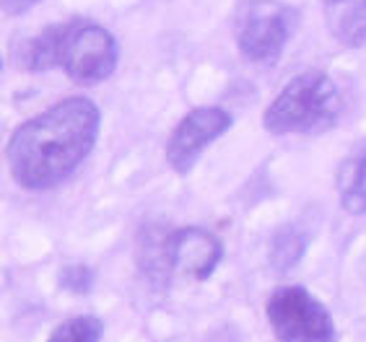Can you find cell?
I'll list each match as a JSON object with an SVG mask.
<instances>
[{
    "instance_id": "cell-11",
    "label": "cell",
    "mask_w": 366,
    "mask_h": 342,
    "mask_svg": "<svg viewBox=\"0 0 366 342\" xmlns=\"http://www.w3.org/2000/svg\"><path fill=\"white\" fill-rule=\"evenodd\" d=\"M304 251H307V233L294 228V226H286L273 236L270 262H273L275 270H289L302 259Z\"/></svg>"
},
{
    "instance_id": "cell-4",
    "label": "cell",
    "mask_w": 366,
    "mask_h": 342,
    "mask_svg": "<svg viewBox=\"0 0 366 342\" xmlns=\"http://www.w3.org/2000/svg\"><path fill=\"white\" fill-rule=\"evenodd\" d=\"M117 42L104 26L76 19L55 26V60L78 84L107 81L117 68Z\"/></svg>"
},
{
    "instance_id": "cell-13",
    "label": "cell",
    "mask_w": 366,
    "mask_h": 342,
    "mask_svg": "<svg viewBox=\"0 0 366 342\" xmlns=\"http://www.w3.org/2000/svg\"><path fill=\"white\" fill-rule=\"evenodd\" d=\"M60 286L71 293H89L94 286V275L89 267L84 265H71L65 267L63 275H60Z\"/></svg>"
},
{
    "instance_id": "cell-2",
    "label": "cell",
    "mask_w": 366,
    "mask_h": 342,
    "mask_svg": "<svg viewBox=\"0 0 366 342\" xmlns=\"http://www.w3.org/2000/svg\"><path fill=\"white\" fill-rule=\"evenodd\" d=\"M343 112L338 86L322 70H307L291 78L270 101L262 125L270 135H317L327 133Z\"/></svg>"
},
{
    "instance_id": "cell-6",
    "label": "cell",
    "mask_w": 366,
    "mask_h": 342,
    "mask_svg": "<svg viewBox=\"0 0 366 342\" xmlns=\"http://www.w3.org/2000/svg\"><path fill=\"white\" fill-rule=\"evenodd\" d=\"M232 127V114L221 106H197L187 112L167 140V161L177 174H190L197 159Z\"/></svg>"
},
{
    "instance_id": "cell-3",
    "label": "cell",
    "mask_w": 366,
    "mask_h": 342,
    "mask_svg": "<svg viewBox=\"0 0 366 342\" xmlns=\"http://www.w3.org/2000/svg\"><path fill=\"white\" fill-rule=\"evenodd\" d=\"M299 14L278 0H239L234 11V36L242 55L254 65H273L294 34Z\"/></svg>"
},
{
    "instance_id": "cell-9",
    "label": "cell",
    "mask_w": 366,
    "mask_h": 342,
    "mask_svg": "<svg viewBox=\"0 0 366 342\" xmlns=\"http://www.w3.org/2000/svg\"><path fill=\"white\" fill-rule=\"evenodd\" d=\"M338 195L351 216L366 213V143L353 148L338 169Z\"/></svg>"
},
{
    "instance_id": "cell-8",
    "label": "cell",
    "mask_w": 366,
    "mask_h": 342,
    "mask_svg": "<svg viewBox=\"0 0 366 342\" xmlns=\"http://www.w3.org/2000/svg\"><path fill=\"white\" fill-rule=\"evenodd\" d=\"M322 14L343 47H366V0H322Z\"/></svg>"
},
{
    "instance_id": "cell-14",
    "label": "cell",
    "mask_w": 366,
    "mask_h": 342,
    "mask_svg": "<svg viewBox=\"0 0 366 342\" xmlns=\"http://www.w3.org/2000/svg\"><path fill=\"white\" fill-rule=\"evenodd\" d=\"M36 3H42V0H3V14L21 16V14H26V11H31Z\"/></svg>"
},
{
    "instance_id": "cell-12",
    "label": "cell",
    "mask_w": 366,
    "mask_h": 342,
    "mask_svg": "<svg viewBox=\"0 0 366 342\" xmlns=\"http://www.w3.org/2000/svg\"><path fill=\"white\" fill-rule=\"evenodd\" d=\"M104 324L97 316H73L65 319L60 327L49 335L47 342H102Z\"/></svg>"
},
{
    "instance_id": "cell-5",
    "label": "cell",
    "mask_w": 366,
    "mask_h": 342,
    "mask_svg": "<svg viewBox=\"0 0 366 342\" xmlns=\"http://www.w3.org/2000/svg\"><path fill=\"white\" fill-rule=\"evenodd\" d=\"M268 321L278 342H335V321L320 298L302 286L275 288L268 298Z\"/></svg>"
},
{
    "instance_id": "cell-10",
    "label": "cell",
    "mask_w": 366,
    "mask_h": 342,
    "mask_svg": "<svg viewBox=\"0 0 366 342\" xmlns=\"http://www.w3.org/2000/svg\"><path fill=\"white\" fill-rule=\"evenodd\" d=\"M16 63L21 70H49L57 68L55 60V26H47L36 36L21 42L16 52Z\"/></svg>"
},
{
    "instance_id": "cell-1",
    "label": "cell",
    "mask_w": 366,
    "mask_h": 342,
    "mask_svg": "<svg viewBox=\"0 0 366 342\" xmlns=\"http://www.w3.org/2000/svg\"><path fill=\"white\" fill-rule=\"evenodd\" d=\"M99 106L86 96H68L19 125L8 140L11 176L29 192L63 184L92 154L99 138Z\"/></svg>"
},
{
    "instance_id": "cell-7",
    "label": "cell",
    "mask_w": 366,
    "mask_h": 342,
    "mask_svg": "<svg viewBox=\"0 0 366 342\" xmlns=\"http://www.w3.org/2000/svg\"><path fill=\"white\" fill-rule=\"evenodd\" d=\"M167 254H169V262L177 273L203 283L216 273V267L224 257V246L205 228L187 226V228L174 231L169 236Z\"/></svg>"
}]
</instances>
